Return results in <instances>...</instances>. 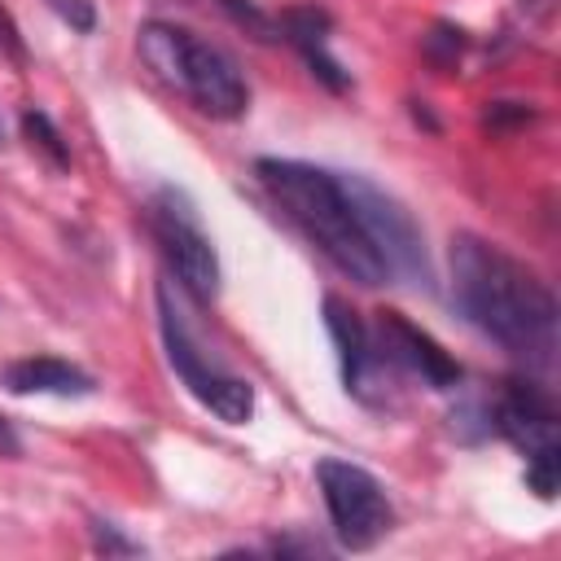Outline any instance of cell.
I'll return each mask as SVG.
<instances>
[{"label": "cell", "instance_id": "12", "mask_svg": "<svg viewBox=\"0 0 561 561\" xmlns=\"http://www.w3.org/2000/svg\"><path fill=\"white\" fill-rule=\"evenodd\" d=\"M4 386L13 394H61V399H79V394H92L96 381L70 364V359H57V355H26V359H13L4 368Z\"/></svg>", "mask_w": 561, "mask_h": 561}, {"label": "cell", "instance_id": "16", "mask_svg": "<svg viewBox=\"0 0 561 561\" xmlns=\"http://www.w3.org/2000/svg\"><path fill=\"white\" fill-rule=\"evenodd\" d=\"M0 53H9V57H22L26 48H22V35H18V26H13V18L0 9Z\"/></svg>", "mask_w": 561, "mask_h": 561}, {"label": "cell", "instance_id": "15", "mask_svg": "<svg viewBox=\"0 0 561 561\" xmlns=\"http://www.w3.org/2000/svg\"><path fill=\"white\" fill-rule=\"evenodd\" d=\"M224 9H228V13H232V18L241 22V26L259 31L263 39H276V35H272V22H267V18H263V13L254 9V4H245V0H224Z\"/></svg>", "mask_w": 561, "mask_h": 561}, {"label": "cell", "instance_id": "7", "mask_svg": "<svg viewBox=\"0 0 561 561\" xmlns=\"http://www.w3.org/2000/svg\"><path fill=\"white\" fill-rule=\"evenodd\" d=\"M158 316H162V346H167V359L175 368V377L188 386V394L215 412L224 425H245L254 416V386L245 377H232L224 373L219 364H210L202 355V346L193 342V333L184 329V320L171 311V298L167 289H158Z\"/></svg>", "mask_w": 561, "mask_h": 561}, {"label": "cell", "instance_id": "1", "mask_svg": "<svg viewBox=\"0 0 561 561\" xmlns=\"http://www.w3.org/2000/svg\"><path fill=\"white\" fill-rule=\"evenodd\" d=\"M451 267V298L460 316L500 342L508 355L526 359L530 368H552L557 359V298L552 289L517 263L508 250L491 245L486 237L456 232L447 250Z\"/></svg>", "mask_w": 561, "mask_h": 561}, {"label": "cell", "instance_id": "11", "mask_svg": "<svg viewBox=\"0 0 561 561\" xmlns=\"http://www.w3.org/2000/svg\"><path fill=\"white\" fill-rule=\"evenodd\" d=\"M280 31L285 39L302 53V61L311 66V75L320 83H329L333 92H346L351 88V75L337 66V57L329 53V13L320 4H294L280 13Z\"/></svg>", "mask_w": 561, "mask_h": 561}, {"label": "cell", "instance_id": "5", "mask_svg": "<svg viewBox=\"0 0 561 561\" xmlns=\"http://www.w3.org/2000/svg\"><path fill=\"white\" fill-rule=\"evenodd\" d=\"M495 430L517 447L526 451V482L539 500H552L557 495V482H561V447H557V408L548 399L543 386L535 381H504L500 399H495Z\"/></svg>", "mask_w": 561, "mask_h": 561}, {"label": "cell", "instance_id": "8", "mask_svg": "<svg viewBox=\"0 0 561 561\" xmlns=\"http://www.w3.org/2000/svg\"><path fill=\"white\" fill-rule=\"evenodd\" d=\"M149 224H153L158 250H162L167 267L180 276V285L197 302H210L219 294V254H215L210 237L202 232L188 197L180 188H158V197L149 206Z\"/></svg>", "mask_w": 561, "mask_h": 561}, {"label": "cell", "instance_id": "3", "mask_svg": "<svg viewBox=\"0 0 561 561\" xmlns=\"http://www.w3.org/2000/svg\"><path fill=\"white\" fill-rule=\"evenodd\" d=\"M140 57L149 61V70L162 83H171L180 96H188L210 118H237L250 105V88H245L237 61L219 44H210L184 26L149 22L140 31Z\"/></svg>", "mask_w": 561, "mask_h": 561}, {"label": "cell", "instance_id": "9", "mask_svg": "<svg viewBox=\"0 0 561 561\" xmlns=\"http://www.w3.org/2000/svg\"><path fill=\"white\" fill-rule=\"evenodd\" d=\"M373 346H377V355H381L386 364H394V368L421 377V381L434 386V390L460 386V364H456L425 329H416L403 311H381V320H377V342H373Z\"/></svg>", "mask_w": 561, "mask_h": 561}, {"label": "cell", "instance_id": "4", "mask_svg": "<svg viewBox=\"0 0 561 561\" xmlns=\"http://www.w3.org/2000/svg\"><path fill=\"white\" fill-rule=\"evenodd\" d=\"M346 202H351V215L359 219L368 245L377 250L386 276H399L408 285H421L430 289L434 285V272H430V259H425V237L412 219V210L390 197L386 188H377L368 175H337Z\"/></svg>", "mask_w": 561, "mask_h": 561}, {"label": "cell", "instance_id": "19", "mask_svg": "<svg viewBox=\"0 0 561 561\" xmlns=\"http://www.w3.org/2000/svg\"><path fill=\"white\" fill-rule=\"evenodd\" d=\"M0 145H4V127H0Z\"/></svg>", "mask_w": 561, "mask_h": 561}, {"label": "cell", "instance_id": "6", "mask_svg": "<svg viewBox=\"0 0 561 561\" xmlns=\"http://www.w3.org/2000/svg\"><path fill=\"white\" fill-rule=\"evenodd\" d=\"M316 482L324 491V508H329V522H333V535H337L342 548L368 552L390 535L394 504L368 469H359L351 460H337V456H324L316 465Z\"/></svg>", "mask_w": 561, "mask_h": 561}, {"label": "cell", "instance_id": "17", "mask_svg": "<svg viewBox=\"0 0 561 561\" xmlns=\"http://www.w3.org/2000/svg\"><path fill=\"white\" fill-rule=\"evenodd\" d=\"M53 4H57V13H61V18H70L79 31H88V26H92V9H88L83 0H53Z\"/></svg>", "mask_w": 561, "mask_h": 561}, {"label": "cell", "instance_id": "18", "mask_svg": "<svg viewBox=\"0 0 561 561\" xmlns=\"http://www.w3.org/2000/svg\"><path fill=\"white\" fill-rule=\"evenodd\" d=\"M22 451V438L13 434V425L0 416V456H18Z\"/></svg>", "mask_w": 561, "mask_h": 561}, {"label": "cell", "instance_id": "14", "mask_svg": "<svg viewBox=\"0 0 561 561\" xmlns=\"http://www.w3.org/2000/svg\"><path fill=\"white\" fill-rule=\"evenodd\" d=\"M92 543H96V552H118V557H136L140 552V543L136 539H123L118 526H110V522H96L92 526Z\"/></svg>", "mask_w": 561, "mask_h": 561}, {"label": "cell", "instance_id": "13", "mask_svg": "<svg viewBox=\"0 0 561 561\" xmlns=\"http://www.w3.org/2000/svg\"><path fill=\"white\" fill-rule=\"evenodd\" d=\"M22 131H26V140H31V145H39V149L48 153V162H53V167H70V149H66V140H61V131L53 127V118H48V114L26 110V114H22Z\"/></svg>", "mask_w": 561, "mask_h": 561}, {"label": "cell", "instance_id": "10", "mask_svg": "<svg viewBox=\"0 0 561 561\" xmlns=\"http://www.w3.org/2000/svg\"><path fill=\"white\" fill-rule=\"evenodd\" d=\"M324 324H329V337H333V346H337L346 390H355L359 399H368V386H377V368H381L386 359L377 355V346H373V337H368L359 311H355L346 298L329 294V298H324Z\"/></svg>", "mask_w": 561, "mask_h": 561}, {"label": "cell", "instance_id": "2", "mask_svg": "<svg viewBox=\"0 0 561 561\" xmlns=\"http://www.w3.org/2000/svg\"><path fill=\"white\" fill-rule=\"evenodd\" d=\"M254 175L263 180L272 202L302 228V237L311 245H320V254L337 272H346L359 285L386 280V267H381L377 250L368 245L359 219L351 215V202L333 171H320V167L294 162V158H259Z\"/></svg>", "mask_w": 561, "mask_h": 561}]
</instances>
